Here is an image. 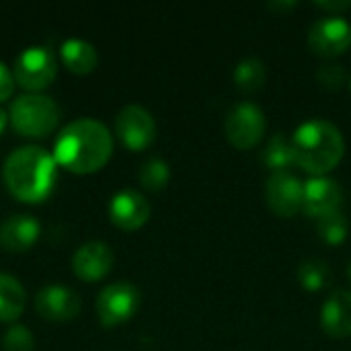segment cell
Segmentation results:
<instances>
[{
  "label": "cell",
  "instance_id": "cell-1",
  "mask_svg": "<svg viewBox=\"0 0 351 351\" xmlns=\"http://www.w3.org/2000/svg\"><path fill=\"white\" fill-rule=\"evenodd\" d=\"M113 152L109 128L93 117H78L66 123L53 144V158L72 173H93L107 165Z\"/></svg>",
  "mask_w": 351,
  "mask_h": 351
},
{
  "label": "cell",
  "instance_id": "cell-2",
  "mask_svg": "<svg viewBox=\"0 0 351 351\" xmlns=\"http://www.w3.org/2000/svg\"><path fill=\"white\" fill-rule=\"evenodd\" d=\"M56 158L43 146L27 144L12 150L4 165L2 177L8 191L21 202H41L45 199L56 183Z\"/></svg>",
  "mask_w": 351,
  "mask_h": 351
},
{
  "label": "cell",
  "instance_id": "cell-3",
  "mask_svg": "<svg viewBox=\"0 0 351 351\" xmlns=\"http://www.w3.org/2000/svg\"><path fill=\"white\" fill-rule=\"evenodd\" d=\"M292 146L296 165L317 177L333 171L346 152V142L339 128L319 119L302 123L292 136Z\"/></svg>",
  "mask_w": 351,
  "mask_h": 351
},
{
  "label": "cell",
  "instance_id": "cell-4",
  "mask_svg": "<svg viewBox=\"0 0 351 351\" xmlns=\"http://www.w3.org/2000/svg\"><path fill=\"white\" fill-rule=\"evenodd\" d=\"M12 128L23 136H47L60 121V107L49 95L23 93L14 97L8 111Z\"/></svg>",
  "mask_w": 351,
  "mask_h": 351
},
{
  "label": "cell",
  "instance_id": "cell-5",
  "mask_svg": "<svg viewBox=\"0 0 351 351\" xmlns=\"http://www.w3.org/2000/svg\"><path fill=\"white\" fill-rule=\"evenodd\" d=\"M14 80L33 90L45 88L58 74V60L53 51L45 45H31L25 47L16 58H14V68H12Z\"/></svg>",
  "mask_w": 351,
  "mask_h": 351
},
{
  "label": "cell",
  "instance_id": "cell-6",
  "mask_svg": "<svg viewBox=\"0 0 351 351\" xmlns=\"http://www.w3.org/2000/svg\"><path fill=\"white\" fill-rule=\"evenodd\" d=\"M140 290L130 282L107 284L97 296V315L105 327H115L130 321L140 308Z\"/></svg>",
  "mask_w": 351,
  "mask_h": 351
},
{
  "label": "cell",
  "instance_id": "cell-7",
  "mask_svg": "<svg viewBox=\"0 0 351 351\" xmlns=\"http://www.w3.org/2000/svg\"><path fill=\"white\" fill-rule=\"evenodd\" d=\"M224 130L237 150H249L257 146L265 134V115L255 103H239L230 109Z\"/></svg>",
  "mask_w": 351,
  "mask_h": 351
},
{
  "label": "cell",
  "instance_id": "cell-8",
  "mask_svg": "<svg viewBox=\"0 0 351 351\" xmlns=\"http://www.w3.org/2000/svg\"><path fill=\"white\" fill-rule=\"evenodd\" d=\"M115 134L130 150H144L156 138V121L142 105H125L115 115Z\"/></svg>",
  "mask_w": 351,
  "mask_h": 351
},
{
  "label": "cell",
  "instance_id": "cell-9",
  "mask_svg": "<svg viewBox=\"0 0 351 351\" xmlns=\"http://www.w3.org/2000/svg\"><path fill=\"white\" fill-rule=\"evenodd\" d=\"M351 45V25L343 16H325L311 27L308 47L323 58L341 56Z\"/></svg>",
  "mask_w": 351,
  "mask_h": 351
},
{
  "label": "cell",
  "instance_id": "cell-10",
  "mask_svg": "<svg viewBox=\"0 0 351 351\" xmlns=\"http://www.w3.org/2000/svg\"><path fill=\"white\" fill-rule=\"evenodd\" d=\"M304 183H300L292 173H274L265 185V199L269 210L280 218H292L302 210Z\"/></svg>",
  "mask_w": 351,
  "mask_h": 351
},
{
  "label": "cell",
  "instance_id": "cell-11",
  "mask_svg": "<svg viewBox=\"0 0 351 351\" xmlns=\"http://www.w3.org/2000/svg\"><path fill=\"white\" fill-rule=\"evenodd\" d=\"M343 206V189L337 181L329 177H313L304 183L302 210L311 218H327L331 214L341 212Z\"/></svg>",
  "mask_w": 351,
  "mask_h": 351
},
{
  "label": "cell",
  "instance_id": "cell-12",
  "mask_svg": "<svg viewBox=\"0 0 351 351\" xmlns=\"http://www.w3.org/2000/svg\"><path fill=\"white\" fill-rule=\"evenodd\" d=\"M115 263L111 247L103 241H88L80 245L72 255V269L84 282L103 280Z\"/></svg>",
  "mask_w": 351,
  "mask_h": 351
},
{
  "label": "cell",
  "instance_id": "cell-13",
  "mask_svg": "<svg viewBox=\"0 0 351 351\" xmlns=\"http://www.w3.org/2000/svg\"><path fill=\"white\" fill-rule=\"evenodd\" d=\"M35 311L47 321H70L80 311V296L62 284H47L35 296Z\"/></svg>",
  "mask_w": 351,
  "mask_h": 351
},
{
  "label": "cell",
  "instance_id": "cell-14",
  "mask_svg": "<svg viewBox=\"0 0 351 351\" xmlns=\"http://www.w3.org/2000/svg\"><path fill=\"white\" fill-rule=\"evenodd\" d=\"M109 218L121 230H138L150 218V204L140 191L121 189L109 202Z\"/></svg>",
  "mask_w": 351,
  "mask_h": 351
},
{
  "label": "cell",
  "instance_id": "cell-15",
  "mask_svg": "<svg viewBox=\"0 0 351 351\" xmlns=\"http://www.w3.org/2000/svg\"><path fill=\"white\" fill-rule=\"evenodd\" d=\"M41 232V224L35 216L19 212L8 216L2 224H0V245L6 251H27L35 245V241L39 239Z\"/></svg>",
  "mask_w": 351,
  "mask_h": 351
},
{
  "label": "cell",
  "instance_id": "cell-16",
  "mask_svg": "<svg viewBox=\"0 0 351 351\" xmlns=\"http://www.w3.org/2000/svg\"><path fill=\"white\" fill-rule=\"evenodd\" d=\"M321 325L327 335L346 339L351 335V292L337 290L321 311Z\"/></svg>",
  "mask_w": 351,
  "mask_h": 351
},
{
  "label": "cell",
  "instance_id": "cell-17",
  "mask_svg": "<svg viewBox=\"0 0 351 351\" xmlns=\"http://www.w3.org/2000/svg\"><path fill=\"white\" fill-rule=\"evenodd\" d=\"M60 56H62L64 64L76 74H86V72L95 70V66L99 62L97 47L90 41L80 39V37H68L60 45Z\"/></svg>",
  "mask_w": 351,
  "mask_h": 351
},
{
  "label": "cell",
  "instance_id": "cell-18",
  "mask_svg": "<svg viewBox=\"0 0 351 351\" xmlns=\"http://www.w3.org/2000/svg\"><path fill=\"white\" fill-rule=\"evenodd\" d=\"M25 304H27V294L23 284L14 276L0 271V321L12 323L14 319L21 317Z\"/></svg>",
  "mask_w": 351,
  "mask_h": 351
},
{
  "label": "cell",
  "instance_id": "cell-19",
  "mask_svg": "<svg viewBox=\"0 0 351 351\" xmlns=\"http://www.w3.org/2000/svg\"><path fill=\"white\" fill-rule=\"evenodd\" d=\"M263 160H265V165H267L274 173H284V171H288L292 165H296L292 138H288V136H284V134L271 136L269 142H267V148L263 150Z\"/></svg>",
  "mask_w": 351,
  "mask_h": 351
},
{
  "label": "cell",
  "instance_id": "cell-20",
  "mask_svg": "<svg viewBox=\"0 0 351 351\" xmlns=\"http://www.w3.org/2000/svg\"><path fill=\"white\" fill-rule=\"evenodd\" d=\"M265 78H267V70L259 58H247L234 68V84L245 95L257 93L265 84Z\"/></svg>",
  "mask_w": 351,
  "mask_h": 351
},
{
  "label": "cell",
  "instance_id": "cell-21",
  "mask_svg": "<svg viewBox=\"0 0 351 351\" xmlns=\"http://www.w3.org/2000/svg\"><path fill=\"white\" fill-rule=\"evenodd\" d=\"M171 179V169L167 165V160L152 156L148 158L142 169H140V183L148 189V191H160L169 185Z\"/></svg>",
  "mask_w": 351,
  "mask_h": 351
},
{
  "label": "cell",
  "instance_id": "cell-22",
  "mask_svg": "<svg viewBox=\"0 0 351 351\" xmlns=\"http://www.w3.org/2000/svg\"><path fill=\"white\" fill-rule=\"evenodd\" d=\"M298 280L308 292H319L329 284V265L323 259H306L298 267Z\"/></svg>",
  "mask_w": 351,
  "mask_h": 351
},
{
  "label": "cell",
  "instance_id": "cell-23",
  "mask_svg": "<svg viewBox=\"0 0 351 351\" xmlns=\"http://www.w3.org/2000/svg\"><path fill=\"white\" fill-rule=\"evenodd\" d=\"M317 232H319V237L327 245L337 247V245L346 243V239H348V232H350L348 218L343 216V212H337V214H331L327 218H321L319 224H317Z\"/></svg>",
  "mask_w": 351,
  "mask_h": 351
},
{
  "label": "cell",
  "instance_id": "cell-24",
  "mask_svg": "<svg viewBox=\"0 0 351 351\" xmlns=\"http://www.w3.org/2000/svg\"><path fill=\"white\" fill-rule=\"evenodd\" d=\"M2 348L4 351H33L35 348L33 333L25 325L14 323L6 329V333L2 337Z\"/></svg>",
  "mask_w": 351,
  "mask_h": 351
},
{
  "label": "cell",
  "instance_id": "cell-25",
  "mask_svg": "<svg viewBox=\"0 0 351 351\" xmlns=\"http://www.w3.org/2000/svg\"><path fill=\"white\" fill-rule=\"evenodd\" d=\"M317 82L327 90H339L346 82V70L339 64L327 62L317 70Z\"/></svg>",
  "mask_w": 351,
  "mask_h": 351
},
{
  "label": "cell",
  "instance_id": "cell-26",
  "mask_svg": "<svg viewBox=\"0 0 351 351\" xmlns=\"http://www.w3.org/2000/svg\"><path fill=\"white\" fill-rule=\"evenodd\" d=\"M14 88V74L12 70L0 60V101L8 99Z\"/></svg>",
  "mask_w": 351,
  "mask_h": 351
},
{
  "label": "cell",
  "instance_id": "cell-27",
  "mask_svg": "<svg viewBox=\"0 0 351 351\" xmlns=\"http://www.w3.org/2000/svg\"><path fill=\"white\" fill-rule=\"evenodd\" d=\"M317 8L321 10H329V12H335V16H339L341 12L350 10L351 2H315Z\"/></svg>",
  "mask_w": 351,
  "mask_h": 351
},
{
  "label": "cell",
  "instance_id": "cell-28",
  "mask_svg": "<svg viewBox=\"0 0 351 351\" xmlns=\"http://www.w3.org/2000/svg\"><path fill=\"white\" fill-rule=\"evenodd\" d=\"M294 6H296V2H269V4H267V8L274 10V12H278V14L288 12V10H292Z\"/></svg>",
  "mask_w": 351,
  "mask_h": 351
},
{
  "label": "cell",
  "instance_id": "cell-29",
  "mask_svg": "<svg viewBox=\"0 0 351 351\" xmlns=\"http://www.w3.org/2000/svg\"><path fill=\"white\" fill-rule=\"evenodd\" d=\"M6 123H8V113L0 107V134L4 132V128H6Z\"/></svg>",
  "mask_w": 351,
  "mask_h": 351
},
{
  "label": "cell",
  "instance_id": "cell-30",
  "mask_svg": "<svg viewBox=\"0 0 351 351\" xmlns=\"http://www.w3.org/2000/svg\"><path fill=\"white\" fill-rule=\"evenodd\" d=\"M348 276H350V280H351V261H350V265H348Z\"/></svg>",
  "mask_w": 351,
  "mask_h": 351
}]
</instances>
